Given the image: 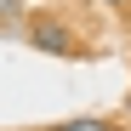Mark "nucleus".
<instances>
[{"instance_id": "obj_1", "label": "nucleus", "mask_w": 131, "mask_h": 131, "mask_svg": "<svg viewBox=\"0 0 131 131\" xmlns=\"http://www.w3.org/2000/svg\"><path fill=\"white\" fill-rule=\"evenodd\" d=\"M29 46L40 51V57H63V63H74V57H85V46H80V34L63 23L57 12H34L29 17Z\"/></svg>"}, {"instance_id": "obj_4", "label": "nucleus", "mask_w": 131, "mask_h": 131, "mask_svg": "<svg viewBox=\"0 0 131 131\" xmlns=\"http://www.w3.org/2000/svg\"><path fill=\"white\" fill-rule=\"evenodd\" d=\"M103 6H114V12H125V6H131V0H103Z\"/></svg>"}, {"instance_id": "obj_2", "label": "nucleus", "mask_w": 131, "mask_h": 131, "mask_svg": "<svg viewBox=\"0 0 131 131\" xmlns=\"http://www.w3.org/2000/svg\"><path fill=\"white\" fill-rule=\"evenodd\" d=\"M46 131H114V125H108V120H63V125H46Z\"/></svg>"}, {"instance_id": "obj_3", "label": "nucleus", "mask_w": 131, "mask_h": 131, "mask_svg": "<svg viewBox=\"0 0 131 131\" xmlns=\"http://www.w3.org/2000/svg\"><path fill=\"white\" fill-rule=\"evenodd\" d=\"M23 17V0H0V23H17Z\"/></svg>"}]
</instances>
